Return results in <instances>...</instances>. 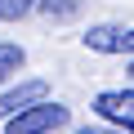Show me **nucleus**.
Listing matches in <instances>:
<instances>
[{
  "label": "nucleus",
  "instance_id": "nucleus-1",
  "mask_svg": "<svg viewBox=\"0 0 134 134\" xmlns=\"http://www.w3.org/2000/svg\"><path fill=\"white\" fill-rule=\"evenodd\" d=\"M58 125H67V107L63 103H36L23 116H14L5 125V134H54Z\"/></svg>",
  "mask_w": 134,
  "mask_h": 134
},
{
  "label": "nucleus",
  "instance_id": "nucleus-2",
  "mask_svg": "<svg viewBox=\"0 0 134 134\" xmlns=\"http://www.w3.org/2000/svg\"><path fill=\"white\" fill-rule=\"evenodd\" d=\"M94 112L107 125L134 134V90H103V94H94Z\"/></svg>",
  "mask_w": 134,
  "mask_h": 134
},
{
  "label": "nucleus",
  "instance_id": "nucleus-3",
  "mask_svg": "<svg viewBox=\"0 0 134 134\" xmlns=\"http://www.w3.org/2000/svg\"><path fill=\"white\" fill-rule=\"evenodd\" d=\"M36 103H49V85L45 81H18L9 94H0V121H14V116H23L27 107H36Z\"/></svg>",
  "mask_w": 134,
  "mask_h": 134
},
{
  "label": "nucleus",
  "instance_id": "nucleus-4",
  "mask_svg": "<svg viewBox=\"0 0 134 134\" xmlns=\"http://www.w3.org/2000/svg\"><path fill=\"white\" fill-rule=\"evenodd\" d=\"M85 49L94 54H134V27H116V23H98L85 36Z\"/></svg>",
  "mask_w": 134,
  "mask_h": 134
},
{
  "label": "nucleus",
  "instance_id": "nucleus-5",
  "mask_svg": "<svg viewBox=\"0 0 134 134\" xmlns=\"http://www.w3.org/2000/svg\"><path fill=\"white\" fill-rule=\"evenodd\" d=\"M27 63V54H23V45H9V40H0V85H5L18 67Z\"/></svg>",
  "mask_w": 134,
  "mask_h": 134
},
{
  "label": "nucleus",
  "instance_id": "nucleus-6",
  "mask_svg": "<svg viewBox=\"0 0 134 134\" xmlns=\"http://www.w3.org/2000/svg\"><path fill=\"white\" fill-rule=\"evenodd\" d=\"M40 14L49 23H67V18L81 14V0H40Z\"/></svg>",
  "mask_w": 134,
  "mask_h": 134
},
{
  "label": "nucleus",
  "instance_id": "nucleus-7",
  "mask_svg": "<svg viewBox=\"0 0 134 134\" xmlns=\"http://www.w3.org/2000/svg\"><path fill=\"white\" fill-rule=\"evenodd\" d=\"M31 9H40V0H0V23H18Z\"/></svg>",
  "mask_w": 134,
  "mask_h": 134
},
{
  "label": "nucleus",
  "instance_id": "nucleus-8",
  "mask_svg": "<svg viewBox=\"0 0 134 134\" xmlns=\"http://www.w3.org/2000/svg\"><path fill=\"white\" fill-rule=\"evenodd\" d=\"M76 134H116V130H103V125H81Z\"/></svg>",
  "mask_w": 134,
  "mask_h": 134
},
{
  "label": "nucleus",
  "instance_id": "nucleus-9",
  "mask_svg": "<svg viewBox=\"0 0 134 134\" xmlns=\"http://www.w3.org/2000/svg\"><path fill=\"white\" fill-rule=\"evenodd\" d=\"M130 76H134V63H130Z\"/></svg>",
  "mask_w": 134,
  "mask_h": 134
}]
</instances>
